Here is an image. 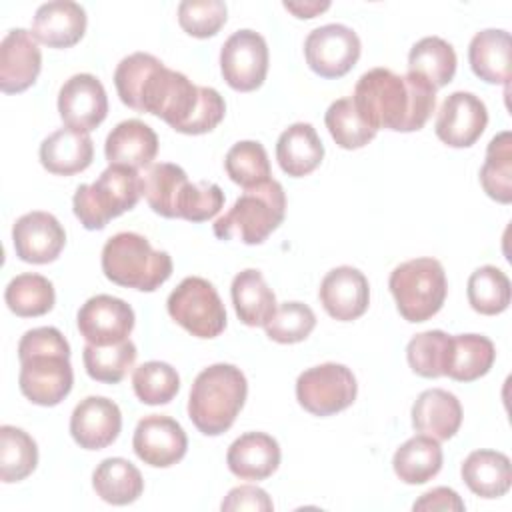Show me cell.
Masks as SVG:
<instances>
[{"label": "cell", "mask_w": 512, "mask_h": 512, "mask_svg": "<svg viewBox=\"0 0 512 512\" xmlns=\"http://www.w3.org/2000/svg\"><path fill=\"white\" fill-rule=\"evenodd\" d=\"M354 108L374 128L416 132L434 112L436 88L416 74H396L390 68L364 72L352 94Z\"/></svg>", "instance_id": "cell-1"}, {"label": "cell", "mask_w": 512, "mask_h": 512, "mask_svg": "<svg viewBox=\"0 0 512 512\" xmlns=\"http://www.w3.org/2000/svg\"><path fill=\"white\" fill-rule=\"evenodd\" d=\"M20 392L38 406H56L72 390L70 344L54 326L28 330L18 342Z\"/></svg>", "instance_id": "cell-2"}, {"label": "cell", "mask_w": 512, "mask_h": 512, "mask_svg": "<svg viewBox=\"0 0 512 512\" xmlns=\"http://www.w3.org/2000/svg\"><path fill=\"white\" fill-rule=\"evenodd\" d=\"M248 394V382L234 364H212L192 382L188 418L206 436L226 432L240 414Z\"/></svg>", "instance_id": "cell-3"}, {"label": "cell", "mask_w": 512, "mask_h": 512, "mask_svg": "<svg viewBox=\"0 0 512 512\" xmlns=\"http://www.w3.org/2000/svg\"><path fill=\"white\" fill-rule=\"evenodd\" d=\"M102 272L118 286L154 292L172 276V258L142 234L118 232L102 248Z\"/></svg>", "instance_id": "cell-4"}, {"label": "cell", "mask_w": 512, "mask_h": 512, "mask_svg": "<svg viewBox=\"0 0 512 512\" xmlns=\"http://www.w3.org/2000/svg\"><path fill=\"white\" fill-rule=\"evenodd\" d=\"M286 216V194L278 180L246 188L234 206L214 222V234L220 240H240L244 244H262Z\"/></svg>", "instance_id": "cell-5"}, {"label": "cell", "mask_w": 512, "mask_h": 512, "mask_svg": "<svg viewBox=\"0 0 512 512\" xmlns=\"http://www.w3.org/2000/svg\"><path fill=\"white\" fill-rule=\"evenodd\" d=\"M140 196L144 182L138 170L110 164L96 182L76 188L72 208L86 230H102L112 218L132 210Z\"/></svg>", "instance_id": "cell-6"}, {"label": "cell", "mask_w": 512, "mask_h": 512, "mask_svg": "<svg viewBox=\"0 0 512 512\" xmlns=\"http://www.w3.org/2000/svg\"><path fill=\"white\" fill-rule=\"evenodd\" d=\"M388 288L400 316L408 322L430 320L440 312L448 294L444 266L428 256L398 264L388 278Z\"/></svg>", "instance_id": "cell-7"}, {"label": "cell", "mask_w": 512, "mask_h": 512, "mask_svg": "<svg viewBox=\"0 0 512 512\" xmlns=\"http://www.w3.org/2000/svg\"><path fill=\"white\" fill-rule=\"evenodd\" d=\"M180 78L182 72L170 70L148 52H134L122 58L114 70V86L120 100L136 112H148L158 118Z\"/></svg>", "instance_id": "cell-8"}, {"label": "cell", "mask_w": 512, "mask_h": 512, "mask_svg": "<svg viewBox=\"0 0 512 512\" xmlns=\"http://www.w3.org/2000/svg\"><path fill=\"white\" fill-rule=\"evenodd\" d=\"M168 314L196 338H216L226 328V308L216 288L200 278H184L168 296Z\"/></svg>", "instance_id": "cell-9"}, {"label": "cell", "mask_w": 512, "mask_h": 512, "mask_svg": "<svg viewBox=\"0 0 512 512\" xmlns=\"http://www.w3.org/2000/svg\"><path fill=\"white\" fill-rule=\"evenodd\" d=\"M358 384L352 370L344 364L326 362L304 370L296 380L298 404L314 416H332L356 400Z\"/></svg>", "instance_id": "cell-10"}, {"label": "cell", "mask_w": 512, "mask_h": 512, "mask_svg": "<svg viewBox=\"0 0 512 512\" xmlns=\"http://www.w3.org/2000/svg\"><path fill=\"white\" fill-rule=\"evenodd\" d=\"M224 114L226 102L218 90L196 86L188 76H182L160 118L180 134L198 136L214 130Z\"/></svg>", "instance_id": "cell-11"}, {"label": "cell", "mask_w": 512, "mask_h": 512, "mask_svg": "<svg viewBox=\"0 0 512 512\" xmlns=\"http://www.w3.org/2000/svg\"><path fill=\"white\" fill-rule=\"evenodd\" d=\"M268 44L254 30H236L220 50V70L226 84L238 92L260 88L268 74Z\"/></svg>", "instance_id": "cell-12"}, {"label": "cell", "mask_w": 512, "mask_h": 512, "mask_svg": "<svg viewBox=\"0 0 512 512\" xmlns=\"http://www.w3.org/2000/svg\"><path fill=\"white\" fill-rule=\"evenodd\" d=\"M360 50L358 34L344 24H324L304 40L306 64L322 78L346 76L356 66Z\"/></svg>", "instance_id": "cell-13"}, {"label": "cell", "mask_w": 512, "mask_h": 512, "mask_svg": "<svg viewBox=\"0 0 512 512\" xmlns=\"http://www.w3.org/2000/svg\"><path fill=\"white\" fill-rule=\"evenodd\" d=\"M134 320L132 306L110 294L88 298L76 316L80 336L96 346H110L126 340L134 330Z\"/></svg>", "instance_id": "cell-14"}, {"label": "cell", "mask_w": 512, "mask_h": 512, "mask_svg": "<svg viewBox=\"0 0 512 512\" xmlns=\"http://www.w3.org/2000/svg\"><path fill=\"white\" fill-rule=\"evenodd\" d=\"M58 112L62 122L78 132L96 130L108 114V96L94 74L70 76L58 92Z\"/></svg>", "instance_id": "cell-15"}, {"label": "cell", "mask_w": 512, "mask_h": 512, "mask_svg": "<svg viewBox=\"0 0 512 512\" xmlns=\"http://www.w3.org/2000/svg\"><path fill=\"white\" fill-rule=\"evenodd\" d=\"M488 110L486 104L472 92H452L442 102L434 132L436 136L452 148L472 146L486 130Z\"/></svg>", "instance_id": "cell-16"}, {"label": "cell", "mask_w": 512, "mask_h": 512, "mask_svg": "<svg viewBox=\"0 0 512 512\" xmlns=\"http://www.w3.org/2000/svg\"><path fill=\"white\" fill-rule=\"evenodd\" d=\"M132 448L136 456L154 468H168L180 462L188 450L184 428L170 416H144L134 430Z\"/></svg>", "instance_id": "cell-17"}, {"label": "cell", "mask_w": 512, "mask_h": 512, "mask_svg": "<svg viewBox=\"0 0 512 512\" xmlns=\"http://www.w3.org/2000/svg\"><path fill=\"white\" fill-rule=\"evenodd\" d=\"M12 244L22 262L48 264L60 256L66 244V232L56 216L34 210L14 222Z\"/></svg>", "instance_id": "cell-18"}, {"label": "cell", "mask_w": 512, "mask_h": 512, "mask_svg": "<svg viewBox=\"0 0 512 512\" xmlns=\"http://www.w3.org/2000/svg\"><path fill=\"white\" fill-rule=\"evenodd\" d=\"M122 430V412L106 396H88L76 404L70 416V434L84 450L110 446Z\"/></svg>", "instance_id": "cell-19"}, {"label": "cell", "mask_w": 512, "mask_h": 512, "mask_svg": "<svg viewBox=\"0 0 512 512\" xmlns=\"http://www.w3.org/2000/svg\"><path fill=\"white\" fill-rule=\"evenodd\" d=\"M318 296L330 318L350 322L368 310L370 286L358 268L338 266L322 278Z\"/></svg>", "instance_id": "cell-20"}, {"label": "cell", "mask_w": 512, "mask_h": 512, "mask_svg": "<svg viewBox=\"0 0 512 512\" xmlns=\"http://www.w3.org/2000/svg\"><path fill=\"white\" fill-rule=\"evenodd\" d=\"M42 70V52L32 32L10 30L0 44V90L18 94L28 90Z\"/></svg>", "instance_id": "cell-21"}, {"label": "cell", "mask_w": 512, "mask_h": 512, "mask_svg": "<svg viewBox=\"0 0 512 512\" xmlns=\"http://www.w3.org/2000/svg\"><path fill=\"white\" fill-rule=\"evenodd\" d=\"M86 12L70 0H52L38 6L32 20V36L48 48H70L86 32Z\"/></svg>", "instance_id": "cell-22"}, {"label": "cell", "mask_w": 512, "mask_h": 512, "mask_svg": "<svg viewBox=\"0 0 512 512\" xmlns=\"http://www.w3.org/2000/svg\"><path fill=\"white\" fill-rule=\"evenodd\" d=\"M226 464L240 480H266L280 466V446L266 432H246L230 444Z\"/></svg>", "instance_id": "cell-23"}, {"label": "cell", "mask_w": 512, "mask_h": 512, "mask_svg": "<svg viewBox=\"0 0 512 512\" xmlns=\"http://www.w3.org/2000/svg\"><path fill=\"white\" fill-rule=\"evenodd\" d=\"M104 154L110 164L128 166L134 170L148 168L158 154V136L146 122L130 118L110 130L106 136Z\"/></svg>", "instance_id": "cell-24"}, {"label": "cell", "mask_w": 512, "mask_h": 512, "mask_svg": "<svg viewBox=\"0 0 512 512\" xmlns=\"http://www.w3.org/2000/svg\"><path fill=\"white\" fill-rule=\"evenodd\" d=\"M462 424L460 400L442 388L420 392L412 404V426L438 442L450 440Z\"/></svg>", "instance_id": "cell-25"}, {"label": "cell", "mask_w": 512, "mask_h": 512, "mask_svg": "<svg viewBox=\"0 0 512 512\" xmlns=\"http://www.w3.org/2000/svg\"><path fill=\"white\" fill-rule=\"evenodd\" d=\"M94 158V142L88 134L60 128L40 144V164L58 176H72L86 170Z\"/></svg>", "instance_id": "cell-26"}, {"label": "cell", "mask_w": 512, "mask_h": 512, "mask_svg": "<svg viewBox=\"0 0 512 512\" xmlns=\"http://www.w3.org/2000/svg\"><path fill=\"white\" fill-rule=\"evenodd\" d=\"M324 158V144L316 128L308 122L288 126L276 142V160L292 178H302L314 172Z\"/></svg>", "instance_id": "cell-27"}, {"label": "cell", "mask_w": 512, "mask_h": 512, "mask_svg": "<svg viewBox=\"0 0 512 512\" xmlns=\"http://www.w3.org/2000/svg\"><path fill=\"white\" fill-rule=\"evenodd\" d=\"M512 38L506 30L486 28L472 36L468 46V62L472 72L488 84L510 82Z\"/></svg>", "instance_id": "cell-28"}, {"label": "cell", "mask_w": 512, "mask_h": 512, "mask_svg": "<svg viewBox=\"0 0 512 512\" xmlns=\"http://www.w3.org/2000/svg\"><path fill=\"white\" fill-rule=\"evenodd\" d=\"M464 484L480 498H500L512 486L510 458L498 450H474L460 468Z\"/></svg>", "instance_id": "cell-29"}, {"label": "cell", "mask_w": 512, "mask_h": 512, "mask_svg": "<svg viewBox=\"0 0 512 512\" xmlns=\"http://www.w3.org/2000/svg\"><path fill=\"white\" fill-rule=\"evenodd\" d=\"M230 296L236 316L246 326H266L278 308L272 288L256 268H246L234 276Z\"/></svg>", "instance_id": "cell-30"}, {"label": "cell", "mask_w": 512, "mask_h": 512, "mask_svg": "<svg viewBox=\"0 0 512 512\" xmlns=\"http://www.w3.org/2000/svg\"><path fill=\"white\" fill-rule=\"evenodd\" d=\"M92 486L104 502L126 506L142 496L144 478L130 460L116 456L106 458L96 466L92 474Z\"/></svg>", "instance_id": "cell-31"}, {"label": "cell", "mask_w": 512, "mask_h": 512, "mask_svg": "<svg viewBox=\"0 0 512 512\" xmlns=\"http://www.w3.org/2000/svg\"><path fill=\"white\" fill-rule=\"evenodd\" d=\"M442 448L440 442L420 434L406 440L392 458L394 474L404 484H424L432 480L442 468Z\"/></svg>", "instance_id": "cell-32"}, {"label": "cell", "mask_w": 512, "mask_h": 512, "mask_svg": "<svg viewBox=\"0 0 512 512\" xmlns=\"http://www.w3.org/2000/svg\"><path fill=\"white\" fill-rule=\"evenodd\" d=\"M496 360L494 342L482 334L452 336L446 376L456 382H474L488 374Z\"/></svg>", "instance_id": "cell-33"}, {"label": "cell", "mask_w": 512, "mask_h": 512, "mask_svg": "<svg viewBox=\"0 0 512 512\" xmlns=\"http://www.w3.org/2000/svg\"><path fill=\"white\" fill-rule=\"evenodd\" d=\"M456 64L458 60L452 44L440 36L418 40L408 54V72L424 78L436 90L454 78Z\"/></svg>", "instance_id": "cell-34"}, {"label": "cell", "mask_w": 512, "mask_h": 512, "mask_svg": "<svg viewBox=\"0 0 512 512\" xmlns=\"http://www.w3.org/2000/svg\"><path fill=\"white\" fill-rule=\"evenodd\" d=\"M142 182L148 206L164 218H176L180 192L188 184L186 172L178 164L158 162L148 166V170L142 176Z\"/></svg>", "instance_id": "cell-35"}, {"label": "cell", "mask_w": 512, "mask_h": 512, "mask_svg": "<svg viewBox=\"0 0 512 512\" xmlns=\"http://www.w3.org/2000/svg\"><path fill=\"white\" fill-rule=\"evenodd\" d=\"M480 184L492 200L500 204L512 202V134L508 130L490 140L480 168Z\"/></svg>", "instance_id": "cell-36"}, {"label": "cell", "mask_w": 512, "mask_h": 512, "mask_svg": "<svg viewBox=\"0 0 512 512\" xmlns=\"http://www.w3.org/2000/svg\"><path fill=\"white\" fill-rule=\"evenodd\" d=\"M4 300L10 308L20 318H36L44 316L54 308L56 294L52 282L42 276V274H18L12 278L6 286Z\"/></svg>", "instance_id": "cell-37"}, {"label": "cell", "mask_w": 512, "mask_h": 512, "mask_svg": "<svg viewBox=\"0 0 512 512\" xmlns=\"http://www.w3.org/2000/svg\"><path fill=\"white\" fill-rule=\"evenodd\" d=\"M38 464V446L22 428L0 426V480L6 484L28 478Z\"/></svg>", "instance_id": "cell-38"}, {"label": "cell", "mask_w": 512, "mask_h": 512, "mask_svg": "<svg viewBox=\"0 0 512 512\" xmlns=\"http://www.w3.org/2000/svg\"><path fill=\"white\" fill-rule=\"evenodd\" d=\"M136 356L138 352L130 338L110 346H96L86 342L82 352V360L88 376L104 384H118L134 366Z\"/></svg>", "instance_id": "cell-39"}, {"label": "cell", "mask_w": 512, "mask_h": 512, "mask_svg": "<svg viewBox=\"0 0 512 512\" xmlns=\"http://www.w3.org/2000/svg\"><path fill=\"white\" fill-rule=\"evenodd\" d=\"M468 302L484 316L502 314L510 304V280L496 266H480L468 278Z\"/></svg>", "instance_id": "cell-40"}, {"label": "cell", "mask_w": 512, "mask_h": 512, "mask_svg": "<svg viewBox=\"0 0 512 512\" xmlns=\"http://www.w3.org/2000/svg\"><path fill=\"white\" fill-rule=\"evenodd\" d=\"M452 336L442 330H426L416 334L406 346V360L422 378L446 376Z\"/></svg>", "instance_id": "cell-41"}, {"label": "cell", "mask_w": 512, "mask_h": 512, "mask_svg": "<svg viewBox=\"0 0 512 512\" xmlns=\"http://www.w3.org/2000/svg\"><path fill=\"white\" fill-rule=\"evenodd\" d=\"M224 168L230 180L240 184L244 190L270 180V160L266 148L256 140L236 142L226 152Z\"/></svg>", "instance_id": "cell-42"}, {"label": "cell", "mask_w": 512, "mask_h": 512, "mask_svg": "<svg viewBox=\"0 0 512 512\" xmlns=\"http://www.w3.org/2000/svg\"><path fill=\"white\" fill-rule=\"evenodd\" d=\"M324 122L334 142L344 150L362 148L376 136V130L370 128L354 108L352 98L334 100L324 114Z\"/></svg>", "instance_id": "cell-43"}, {"label": "cell", "mask_w": 512, "mask_h": 512, "mask_svg": "<svg viewBox=\"0 0 512 512\" xmlns=\"http://www.w3.org/2000/svg\"><path fill=\"white\" fill-rule=\"evenodd\" d=\"M132 388L142 404H168L180 390V376L170 364L150 360L134 370Z\"/></svg>", "instance_id": "cell-44"}, {"label": "cell", "mask_w": 512, "mask_h": 512, "mask_svg": "<svg viewBox=\"0 0 512 512\" xmlns=\"http://www.w3.org/2000/svg\"><path fill=\"white\" fill-rule=\"evenodd\" d=\"M316 326V314L308 304L282 302L264 326L266 336L278 344H296L306 340Z\"/></svg>", "instance_id": "cell-45"}, {"label": "cell", "mask_w": 512, "mask_h": 512, "mask_svg": "<svg viewBox=\"0 0 512 512\" xmlns=\"http://www.w3.org/2000/svg\"><path fill=\"white\" fill-rule=\"evenodd\" d=\"M228 10L222 0H184L178 4V24L194 38H210L226 24Z\"/></svg>", "instance_id": "cell-46"}, {"label": "cell", "mask_w": 512, "mask_h": 512, "mask_svg": "<svg viewBox=\"0 0 512 512\" xmlns=\"http://www.w3.org/2000/svg\"><path fill=\"white\" fill-rule=\"evenodd\" d=\"M224 206V192L214 182H188L178 198L176 218L188 222H206L214 218Z\"/></svg>", "instance_id": "cell-47"}, {"label": "cell", "mask_w": 512, "mask_h": 512, "mask_svg": "<svg viewBox=\"0 0 512 512\" xmlns=\"http://www.w3.org/2000/svg\"><path fill=\"white\" fill-rule=\"evenodd\" d=\"M222 510L230 512V510H256V512H270L274 510V504L270 500V496L258 488V486H236L232 488L226 498L220 504Z\"/></svg>", "instance_id": "cell-48"}, {"label": "cell", "mask_w": 512, "mask_h": 512, "mask_svg": "<svg viewBox=\"0 0 512 512\" xmlns=\"http://www.w3.org/2000/svg\"><path fill=\"white\" fill-rule=\"evenodd\" d=\"M414 510H426V512H434V510H442V512H462L466 506H464V500L458 496L456 490L452 488H446V486H438V488H432L428 492H424L412 506Z\"/></svg>", "instance_id": "cell-49"}, {"label": "cell", "mask_w": 512, "mask_h": 512, "mask_svg": "<svg viewBox=\"0 0 512 512\" xmlns=\"http://www.w3.org/2000/svg\"><path fill=\"white\" fill-rule=\"evenodd\" d=\"M284 8L288 12H292L296 18H314L318 14H322L324 10L330 8V2H316V0H308V2H284Z\"/></svg>", "instance_id": "cell-50"}]
</instances>
